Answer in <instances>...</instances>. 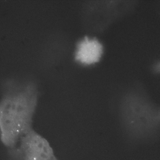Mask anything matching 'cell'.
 Segmentation results:
<instances>
[{"label":"cell","instance_id":"1","mask_svg":"<svg viewBox=\"0 0 160 160\" xmlns=\"http://www.w3.org/2000/svg\"><path fill=\"white\" fill-rule=\"evenodd\" d=\"M38 102L34 83L16 84L4 91L0 100V141L7 148L33 129Z\"/></svg>","mask_w":160,"mask_h":160},{"label":"cell","instance_id":"2","mask_svg":"<svg viewBox=\"0 0 160 160\" xmlns=\"http://www.w3.org/2000/svg\"><path fill=\"white\" fill-rule=\"evenodd\" d=\"M121 118L126 131L138 138L148 137L159 126L160 112L152 107L144 105L124 108Z\"/></svg>","mask_w":160,"mask_h":160},{"label":"cell","instance_id":"3","mask_svg":"<svg viewBox=\"0 0 160 160\" xmlns=\"http://www.w3.org/2000/svg\"><path fill=\"white\" fill-rule=\"evenodd\" d=\"M10 160H58L48 140L34 129L8 148Z\"/></svg>","mask_w":160,"mask_h":160},{"label":"cell","instance_id":"4","mask_svg":"<svg viewBox=\"0 0 160 160\" xmlns=\"http://www.w3.org/2000/svg\"><path fill=\"white\" fill-rule=\"evenodd\" d=\"M102 51V46L97 40L85 37L78 44L76 58L83 63H93L99 59Z\"/></svg>","mask_w":160,"mask_h":160},{"label":"cell","instance_id":"5","mask_svg":"<svg viewBox=\"0 0 160 160\" xmlns=\"http://www.w3.org/2000/svg\"><path fill=\"white\" fill-rule=\"evenodd\" d=\"M0 139H1V131H0Z\"/></svg>","mask_w":160,"mask_h":160}]
</instances>
